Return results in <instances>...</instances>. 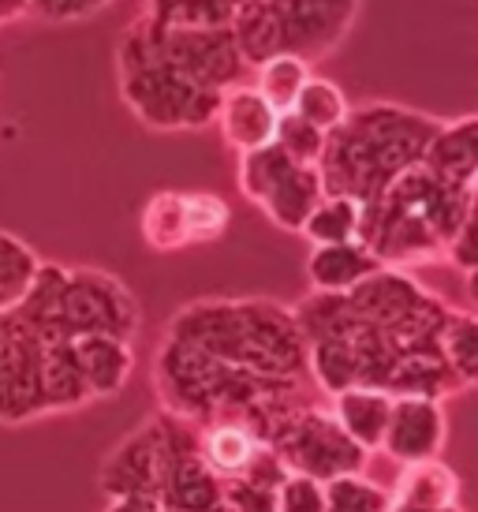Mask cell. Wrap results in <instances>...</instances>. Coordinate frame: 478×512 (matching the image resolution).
<instances>
[{
    "mask_svg": "<svg viewBox=\"0 0 478 512\" xmlns=\"http://www.w3.org/2000/svg\"><path fill=\"white\" fill-rule=\"evenodd\" d=\"M292 311L307 337L310 378L329 397L355 385L393 397L464 393L441 356L452 307L408 270L385 266L344 296L310 292Z\"/></svg>",
    "mask_w": 478,
    "mask_h": 512,
    "instance_id": "obj_1",
    "label": "cell"
},
{
    "mask_svg": "<svg viewBox=\"0 0 478 512\" xmlns=\"http://www.w3.org/2000/svg\"><path fill=\"white\" fill-rule=\"evenodd\" d=\"M165 337L269 382L303 385L310 378L307 337L296 311L277 299H195L172 314Z\"/></svg>",
    "mask_w": 478,
    "mask_h": 512,
    "instance_id": "obj_2",
    "label": "cell"
},
{
    "mask_svg": "<svg viewBox=\"0 0 478 512\" xmlns=\"http://www.w3.org/2000/svg\"><path fill=\"white\" fill-rule=\"evenodd\" d=\"M441 124L445 120L396 101H366L352 109L337 131L325 135L318 161L325 195L374 206L404 172L422 165Z\"/></svg>",
    "mask_w": 478,
    "mask_h": 512,
    "instance_id": "obj_3",
    "label": "cell"
},
{
    "mask_svg": "<svg viewBox=\"0 0 478 512\" xmlns=\"http://www.w3.org/2000/svg\"><path fill=\"white\" fill-rule=\"evenodd\" d=\"M475 191L437 180L426 165L404 172L374 206H363L359 240L389 270H408L449 255V243L464 225Z\"/></svg>",
    "mask_w": 478,
    "mask_h": 512,
    "instance_id": "obj_4",
    "label": "cell"
},
{
    "mask_svg": "<svg viewBox=\"0 0 478 512\" xmlns=\"http://www.w3.org/2000/svg\"><path fill=\"white\" fill-rule=\"evenodd\" d=\"M75 341L45 337L19 311L0 314V423L19 427L90 404Z\"/></svg>",
    "mask_w": 478,
    "mask_h": 512,
    "instance_id": "obj_5",
    "label": "cell"
},
{
    "mask_svg": "<svg viewBox=\"0 0 478 512\" xmlns=\"http://www.w3.org/2000/svg\"><path fill=\"white\" fill-rule=\"evenodd\" d=\"M15 311L57 341H79V337L135 341L142 322L139 299L131 296V288L120 277L90 266H60V262H42L30 296Z\"/></svg>",
    "mask_w": 478,
    "mask_h": 512,
    "instance_id": "obj_6",
    "label": "cell"
},
{
    "mask_svg": "<svg viewBox=\"0 0 478 512\" xmlns=\"http://www.w3.org/2000/svg\"><path fill=\"white\" fill-rule=\"evenodd\" d=\"M120 98L127 109L154 131H198L217 124V109L225 94L191 83L165 60L142 53L139 45L120 38Z\"/></svg>",
    "mask_w": 478,
    "mask_h": 512,
    "instance_id": "obj_7",
    "label": "cell"
},
{
    "mask_svg": "<svg viewBox=\"0 0 478 512\" xmlns=\"http://www.w3.org/2000/svg\"><path fill=\"white\" fill-rule=\"evenodd\" d=\"M236 184L284 232H303L310 214L325 199L322 172L314 169V165L292 161L277 143L239 157Z\"/></svg>",
    "mask_w": 478,
    "mask_h": 512,
    "instance_id": "obj_8",
    "label": "cell"
},
{
    "mask_svg": "<svg viewBox=\"0 0 478 512\" xmlns=\"http://www.w3.org/2000/svg\"><path fill=\"white\" fill-rule=\"evenodd\" d=\"M269 449L277 453L284 468L292 475H307L318 483H333L340 475H355L366 468L370 453L359 449L344 427L337 423V415L329 412L318 400H307L303 408L284 419V427L273 434Z\"/></svg>",
    "mask_w": 478,
    "mask_h": 512,
    "instance_id": "obj_9",
    "label": "cell"
},
{
    "mask_svg": "<svg viewBox=\"0 0 478 512\" xmlns=\"http://www.w3.org/2000/svg\"><path fill=\"white\" fill-rule=\"evenodd\" d=\"M195 430V423L161 412L131 430L109 456L101 460L98 483L109 498H157L172 456L183 438Z\"/></svg>",
    "mask_w": 478,
    "mask_h": 512,
    "instance_id": "obj_10",
    "label": "cell"
},
{
    "mask_svg": "<svg viewBox=\"0 0 478 512\" xmlns=\"http://www.w3.org/2000/svg\"><path fill=\"white\" fill-rule=\"evenodd\" d=\"M363 0H266L281 38V57L318 64L337 49L355 27Z\"/></svg>",
    "mask_w": 478,
    "mask_h": 512,
    "instance_id": "obj_11",
    "label": "cell"
},
{
    "mask_svg": "<svg viewBox=\"0 0 478 512\" xmlns=\"http://www.w3.org/2000/svg\"><path fill=\"white\" fill-rule=\"evenodd\" d=\"M449 441V419H445V400L434 397H396L389 430L381 441V453L393 456L400 468L437 460Z\"/></svg>",
    "mask_w": 478,
    "mask_h": 512,
    "instance_id": "obj_12",
    "label": "cell"
},
{
    "mask_svg": "<svg viewBox=\"0 0 478 512\" xmlns=\"http://www.w3.org/2000/svg\"><path fill=\"white\" fill-rule=\"evenodd\" d=\"M273 453L266 445V438L247 423V419H213V423H202L198 427V456L202 464L225 479V483H236V479H251L254 468Z\"/></svg>",
    "mask_w": 478,
    "mask_h": 512,
    "instance_id": "obj_13",
    "label": "cell"
},
{
    "mask_svg": "<svg viewBox=\"0 0 478 512\" xmlns=\"http://www.w3.org/2000/svg\"><path fill=\"white\" fill-rule=\"evenodd\" d=\"M277 124H281V116L269 109V101L254 90V83H236L232 90H225L221 109H217V128L239 157L273 143Z\"/></svg>",
    "mask_w": 478,
    "mask_h": 512,
    "instance_id": "obj_14",
    "label": "cell"
},
{
    "mask_svg": "<svg viewBox=\"0 0 478 512\" xmlns=\"http://www.w3.org/2000/svg\"><path fill=\"white\" fill-rule=\"evenodd\" d=\"M422 165L434 172L437 180L460 191H475L478 187V113L460 116V120H445L434 143L422 157Z\"/></svg>",
    "mask_w": 478,
    "mask_h": 512,
    "instance_id": "obj_15",
    "label": "cell"
},
{
    "mask_svg": "<svg viewBox=\"0 0 478 512\" xmlns=\"http://www.w3.org/2000/svg\"><path fill=\"white\" fill-rule=\"evenodd\" d=\"M378 270H385V266L363 240L314 247L307 258V281L322 296H344V292L359 288L366 277H374Z\"/></svg>",
    "mask_w": 478,
    "mask_h": 512,
    "instance_id": "obj_16",
    "label": "cell"
},
{
    "mask_svg": "<svg viewBox=\"0 0 478 512\" xmlns=\"http://www.w3.org/2000/svg\"><path fill=\"white\" fill-rule=\"evenodd\" d=\"M393 393H381V389H366V385H355V389H344L333 397L329 412L337 415V423L344 427V434L366 449V453H381V441H385V430H389V415H393Z\"/></svg>",
    "mask_w": 478,
    "mask_h": 512,
    "instance_id": "obj_17",
    "label": "cell"
},
{
    "mask_svg": "<svg viewBox=\"0 0 478 512\" xmlns=\"http://www.w3.org/2000/svg\"><path fill=\"white\" fill-rule=\"evenodd\" d=\"M75 359L83 370V382L94 400H105L120 393L135 370V348L120 337H79L75 341Z\"/></svg>",
    "mask_w": 478,
    "mask_h": 512,
    "instance_id": "obj_18",
    "label": "cell"
},
{
    "mask_svg": "<svg viewBox=\"0 0 478 512\" xmlns=\"http://www.w3.org/2000/svg\"><path fill=\"white\" fill-rule=\"evenodd\" d=\"M464 494L460 475L437 456V460H422L408 464L400 471L393 486V505H408V509H456Z\"/></svg>",
    "mask_w": 478,
    "mask_h": 512,
    "instance_id": "obj_19",
    "label": "cell"
},
{
    "mask_svg": "<svg viewBox=\"0 0 478 512\" xmlns=\"http://www.w3.org/2000/svg\"><path fill=\"white\" fill-rule=\"evenodd\" d=\"M142 240L150 251H183L191 247V221H187V191H157L154 199L142 206L139 217Z\"/></svg>",
    "mask_w": 478,
    "mask_h": 512,
    "instance_id": "obj_20",
    "label": "cell"
},
{
    "mask_svg": "<svg viewBox=\"0 0 478 512\" xmlns=\"http://www.w3.org/2000/svg\"><path fill=\"white\" fill-rule=\"evenodd\" d=\"M247 0H146L142 15L157 27L183 30H221L232 27L236 12Z\"/></svg>",
    "mask_w": 478,
    "mask_h": 512,
    "instance_id": "obj_21",
    "label": "cell"
},
{
    "mask_svg": "<svg viewBox=\"0 0 478 512\" xmlns=\"http://www.w3.org/2000/svg\"><path fill=\"white\" fill-rule=\"evenodd\" d=\"M42 273V258L34 255V247L23 243L12 232H0V314L15 311Z\"/></svg>",
    "mask_w": 478,
    "mask_h": 512,
    "instance_id": "obj_22",
    "label": "cell"
},
{
    "mask_svg": "<svg viewBox=\"0 0 478 512\" xmlns=\"http://www.w3.org/2000/svg\"><path fill=\"white\" fill-rule=\"evenodd\" d=\"M441 356L449 363L460 389H478V314L449 311V322L441 329Z\"/></svg>",
    "mask_w": 478,
    "mask_h": 512,
    "instance_id": "obj_23",
    "label": "cell"
},
{
    "mask_svg": "<svg viewBox=\"0 0 478 512\" xmlns=\"http://www.w3.org/2000/svg\"><path fill=\"white\" fill-rule=\"evenodd\" d=\"M310 83V64L299 57H273L262 68H254V90L269 101V109L277 116L296 109L303 86Z\"/></svg>",
    "mask_w": 478,
    "mask_h": 512,
    "instance_id": "obj_24",
    "label": "cell"
},
{
    "mask_svg": "<svg viewBox=\"0 0 478 512\" xmlns=\"http://www.w3.org/2000/svg\"><path fill=\"white\" fill-rule=\"evenodd\" d=\"M359 232H363V206L340 195H325L299 236H307L314 247H329V243H355Z\"/></svg>",
    "mask_w": 478,
    "mask_h": 512,
    "instance_id": "obj_25",
    "label": "cell"
},
{
    "mask_svg": "<svg viewBox=\"0 0 478 512\" xmlns=\"http://www.w3.org/2000/svg\"><path fill=\"white\" fill-rule=\"evenodd\" d=\"M325 512H393V490L366 479L363 471L325 483Z\"/></svg>",
    "mask_w": 478,
    "mask_h": 512,
    "instance_id": "obj_26",
    "label": "cell"
},
{
    "mask_svg": "<svg viewBox=\"0 0 478 512\" xmlns=\"http://www.w3.org/2000/svg\"><path fill=\"white\" fill-rule=\"evenodd\" d=\"M296 116H303L307 124H314L318 131H337L344 120H348V113H352V105H348V98H344V90H340L337 83H329V79H318V75H310V83L303 86V94H299L296 109H292Z\"/></svg>",
    "mask_w": 478,
    "mask_h": 512,
    "instance_id": "obj_27",
    "label": "cell"
},
{
    "mask_svg": "<svg viewBox=\"0 0 478 512\" xmlns=\"http://www.w3.org/2000/svg\"><path fill=\"white\" fill-rule=\"evenodd\" d=\"M187 221H191V247H198V243H213L225 236L232 210L213 191H187Z\"/></svg>",
    "mask_w": 478,
    "mask_h": 512,
    "instance_id": "obj_28",
    "label": "cell"
},
{
    "mask_svg": "<svg viewBox=\"0 0 478 512\" xmlns=\"http://www.w3.org/2000/svg\"><path fill=\"white\" fill-rule=\"evenodd\" d=\"M273 143L281 146L292 161H299V165H314V169H318V161H322V154H325V131L307 124L303 116L284 113L281 124H277V139H273Z\"/></svg>",
    "mask_w": 478,
    "mask_h": 512,
    "instance_id": "obj_29",
    "label": "cell"
},
{
    "mask_svg": "<svg viewBox=\"0 0 478 512\" xmlns=\"http://www.w3.org/2000/svg\"><path fill=\"white\" fill-rule=\"evenodd\" d=\"M273 512H325V483L288 471L273 490Z\"/></svg>",
    "mask_w": 478,
    "mask_h": 512,
    "instance_id": "obj_30",
    "label": "cell"
},
{
    "mask_svg": "<svg viewBox=\"0 0 478 512\" xmlns=\"http://www.w3.org/2000/svg\"><path fill=\"white\" fill-rule=\"evenodd\" d=\"M105 4H113V0H34V15L68 23V19H86V15L101 12Z\"/></svg>",
    "mask_w": 478,
    "mask_h": 512,
    "instance_id": "obj_31",
    "label": "cell"
},
{
    "mask_svg": "<svg viewBox=\"0 0 478 512\" xmlns=\"http://www.w3.org/2000/svg\"><path fill=\"white\" fill-rule=\"evenodd\" d=\"M109 512H165L157 498H116L109 501Z\"/></svg>",
    "mask_w": 478,
    "mask_h": 512,
    "instance_id": "obj_32",
    "label": "cell"
},
{
    "mask_svg": "<svg viewBox=\"0 0 478 512\" xmlns=\"http://www.w3.org/2000/svg\"><path fill=\"white\" fill-rule=\"evenodd\" d=\"M34 12V0H0V23H15Z\"/></svg>",
    "mask_w": 478,
    "mask_h": 512,
    "instance_id": "obj_33",
    "label": "cell"
},
{
    "mask_svg": "<svg viewBox=\"0 0 478 512\" xmlns=\"http://www.w3.org/2000/svg\"><path fill=\"white\" fill-rule=\"evenodd\" d=\"M464 292H467V303H471V311L478 314V270L464 273Z\"/></svg>",
    "mask_w": 478,
    "mask_h": 512,
    "instance_id": "obj_34",
    "label": "cell"
},
{
    "mask_svg": "<svg viewBox=\"0 0 478 512\" xmlns=\"http://www.w3.org/2000/svg\"><path fill=\"white\" fill-rule=\"evenodd\" d=\"M393 512H464V505H456V509H408V505H393Z\"/></svg>",
    "mask_w": 478,
    "mask_h": 512,
    "instance_id": "obj_35",
    "label": "cell"
}]
</instances>
